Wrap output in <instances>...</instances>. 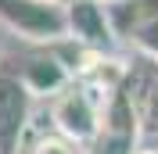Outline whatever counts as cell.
Listing matches in <instances>:
<instances>
[{
	"label": "cell",
	"mask_w": 158,
	"mask_h": 154,
	"mask_svg": "<svg viewBox=\"0 0 158 154\" xmlns=\"http://www.w3.org/2000/svg\"><path fill=\"white\" fill-rule=\"evenodd\" d=\"M101 104H104V97H97L86 83L69 79L50 104L54 129L65 133L69 140H76V144H90L94 133H97V122H101Z\"/></svg>",
	"instance_id": "cell-1"
},
{
	"label": "cell",
	"mask_w": 158,
	"mask_h": 154,
	"mask_svg": "<svg viewBox=\"0 0 158 154\" xmlns=\"http://www.w3.org/2000/svg\"><path fill=\"white\" fill-rule=\"evenodd\" d=\"M0 22L36 43H54L65 36V4L58 0H0Z\"/></svg>",
	"instance_id": "cell-2"
},
{
	"label": "cell",
	"mask_w": 158,
	"mask_h": 154,
	"mask_svg": "<svg viewBox=\"0 0 158 154\" xmlns=\"http://www.w3.org/2000/svg\"><path fill=\"white\" fill-rule=\"evenodd\" d=\"M137 107L126 86L108 93V104H101V122L90 140V154H133L137 147Z\"/></svg>",
	"instance_id": "cell-3"
},
{
	"label": "cell",
	"mask_w": 158,
	"mask_h": 154,
	"mask_svg": "<svg viewBox=\"0 0 158 154\" xmlns=\"http://www.w3.org/2000/svg\"><path fill=\"white\" fill-rule=\"evenodd\" d=\"M29 86L18 72L0 68V154H15L29 125Z\"/></svg>",
	"instance_id": "cell-4"
},
{
	"label": "cell",
	"mask_w": 158,
	"mask_h": 154,
	"mask_svg": "<svg viewBox=\"0 0 158 154\" xmlns=\"http://www.w3.org/2000/svg\"><path fill=\"white\" fill-rule=\"evenodd\" d=\"M65 36L79 39L90 50L111 47V22H108V4L101 0H69L65 4Z\"/></svg>",
	"instance_id": "cell-5"
},
{
	"label": "cell",
	"mask_w": 158,
	"mask_h": 154,
	"mask_svg": "<svg viewBox=\"0 0 158 154\" xmlns=\"http://www.w3.org/2000/svg\"><path fill=\"white\" fill-rule=\"evenodd\" d=\"M22 83L29 86V93H58L65 83H69V72L61 68V61L54 54H43V58H29L25 65L18 68Z\"/></svg>",
	"instance_id": "cell-6"
},
{
	"label": "cell",
	"mask_w": 158,
	"mask_h": 154,
	"mask_svg": "<svg viewBox=\"0 0 158 154\" xmlns=\"http://www.w3.org/2000/svg\"><path fill=\"white\" fill-rule=\"evenodd\" d=\"M137 107V125L144 133H158V68L140 83V97L133 100Z\"/></svg>",
	"instance_id": "cell-7"
},
{
	"label": "cell",
	"mask_w": 158,
	"mask_h": 154,
	"mask_svg": "<svg viewBox=\"0 0 158 154\" xmlns=\"http://www.w3.org/2000/svg\"><path fill=\"white\" fill-rule=\"evenodd\" d=\"M133 43H137L144 54L158 58V14H148L133 25Z\"/></svg>",
	"instance_id": "cell-8"
},
{
	"label": "cell",
	"mask_w": 158,
	"mask_h": 154,
	"mask_svg": "<svg viewBox=\"0 0 158 154\" xmlns=\"http://www.w3.org/2000/svg\"><path fill=\"white\" fill-rule=\"evenodd\" d=\"M32 154H83V144L69 140L65 133H54V136H40Z\"/></svg>",
	"instance_id": "cell-9"
},
{
	"label": "cell",
	"mask_w": 158,
	"mask_h": 154,
	"mask_svg": "<svg viewBox=\"0 0 158 154\" xmlns=\"http://www.w3.org/2000/svg\"><path fill=\"white\" fill-rule=\"evenodd\" d=\"M133 154H158V151H155V147H140V151L133 147Z\"/></svg>",
	"instance_id": "cell-10"
},
{
	"label": "cell",
	"mask_w": 158,
	"mask_h": 154,
	"mask_svg": "<svg viewBox=\"0 0 158 154\" xmlns=\"http://www.w3.org/2000/svg\"><path fill=\"white\" fill-rule=\"evenodd\" d=\"M101 4H122V0H101Z\"/></svg>",
	"instance_id": "cell-11"
},
{
	"label": "cell",
	"mask_w": 158,
	"mask_h": 154,
	"mask_svg": "<svg viewBox=\"0 0 158 154\" xmlns=\"http://www.w3.org/2000/svg\"><path fill=\"white\" fill-rule=\"evenodd\" d=\"M151 4H155V14H158V0H151Z\"/></svg>",
	"instance_id": "cell-12"
},
{
	"label": "cell",
	"mask_w": 158,
	"mask_h": 154,
	"mask_svg": "<svg viewBox=\"0 0 158 154\" xmlns=\"http://www.w3.org/2000/svg\"><path fill=\"white\" fill-rule=\"evenodd\" d=\"M58 4H69V0H58Z\"/></svg>",
	"instance_id": "cell-13"
}]
</instances>
